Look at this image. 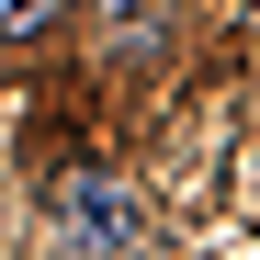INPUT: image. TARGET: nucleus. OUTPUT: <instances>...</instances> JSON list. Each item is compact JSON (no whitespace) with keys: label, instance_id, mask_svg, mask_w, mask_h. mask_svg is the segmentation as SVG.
<instances>
[{"label":"nucleus","instance_id":"1","mask_svg":"<svg viewBox=\"0 0 260 260\" xmlns=\"http://www.w3.org/2000/svg\"><path fill=\"white\" fill-rule=\"evenodd\" d=\"M57 215H68V238H79V249H136V238H147V204L124 192V181H102V170L57 181Z\"/></svg>","mask_w":260,"mask_h":260},{"label":"nucleus","instance_id":"3","mask_svg":"<svg viewBox=\"0 0 260 260\" xmlns=\"http://www.w3.org/2000/svg\"><path fill=\"white\" fill-rule=\"evenodd\" d=\"M102 12H113V23H136V12H158V0H102Z\"/></svg>","mask_w":260,"mask_h":260},{"label":"nucleus","instance_id":"2","mask_svg":"<svg viewBox=\"0 0 260 260\" xmlns=\"http://www.w3.org/2000/svg\"><path fill=\"white\" fill-rule=\"evenodd\" d=\"M57 23V0H0V34H46Z\"/></svg>","mask_w":260,"mask_h":260}]
</instances>
